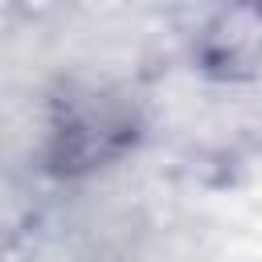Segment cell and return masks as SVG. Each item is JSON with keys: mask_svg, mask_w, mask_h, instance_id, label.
<instances>
[{"mask_svg": "<svg viewBox=\"0 0 262 262\" xmlns=\"http://www.w3.org/2000/svg\"><path fill=\"white\" fill-rule=\"evenodd\" d=\"M135 143V115L119 98L82 94L57 106L49 131V168L61 176H78L119 160Z\"/></svg>", "mask_w": 262, "mask_h": 262, "instance_id": "6da1fadb", "label": "cell"}]
</instances>
